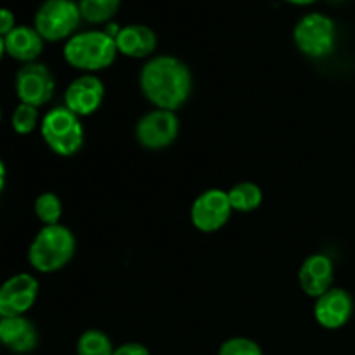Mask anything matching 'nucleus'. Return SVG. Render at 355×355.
Wrapping results in <instances>:
<instances>
[{"label":"nucleus","mask_w":355,"mask_h":355,"mask_svg":"<svg viewBox=\"0 0 355 355\" xmlns=\"http://www.w3.org/2000/svg\"><path fill=\"white\" fill-rule=\"evenodd\" d=\"M193 85L191 68L175 55H153L139 71L141 94L156 110L177 113L193 96Z\"/></svg>","instance_id":"f257e3e1"},{"label":"nucleus","mask_w":355,"mask_h":355,"mask_svg":"<svg viewBox=\"0 0 355 355\" xmlns=\"http://www.w3.org/2000/svg\"><path fill=\"white\" fill-rule=\"evenodd\" d=\"M76 252V238L62 224L42 225L26 250L28 266L37 274H54L64 269Z\"/></svg>","instance_id":"f03ea898"},{"label":"nucleus","mask_w":355,"mask_h":355,"mask_svg":"<svg viewBox=\"0 0 355 355\" xmlns=\"http://www.w3.org/2000/svg\"><path fill=\"white\" fill-rule=\"evenodd\" d=\"M118 55L120 54L114 38L104 30L76 31L62 44V58L66 64L80 73L97 75L113 66Z\"/></svg>","instance_id":"7ed1b4c3"},{"label":"nucleus","mask_w":355,"mask_h":355,"mask_svg":"<svg viewBox=\"0 0 355 355\" xmlns=\"http://www.w3.org/2000/svg\"><path fill=\"white\" fill-rule=\"evenodd\" d=\"M40 137L51 153L61 158L78 155L85 142V128L82 118L62 106L51 107L42 114Z\"/></svg>","instance_id":"20e7f679"},{"label":"nucleus","mask_w":355,"mask_h":355,"mask_svg":"<svg viewBox=\"0 0 355 355\" xmlns=\"http://www.w3.org/2000/svg\"><path fill=\"white\" fill-rule=\"evenodd\" d=\"M76 0H44L33 14V26L45 44H64L82 24Z\"/></svg>","instance_id":"39448f33"},{"label":"nucleus","mask_w":355,"mask_h":355,"mask_svg":"<svg viewBox=\"0 0 355 355\" xmlns=\"http://www.w3.org/2000/svg\"><path fill=\"white\" fill-rule=\"evenodd\" d=\"M336 40V23L324 12H307L297 21L293 28V42L305 58H328L335 51Z\"/></svg>","instance_id":"423d86ee"},{"label":"nucleus","mask_w":355,"mask_h":355,"mask_svg":"<svg viewBox=\"0 0 355 355\" xmlns=\"http://www.w3.org/2000/svg\"><path fill=\"white\" fill-rule=\"evenodd\" d=\"M14 96L17 103L30 104L42 110L55 94V78L51 68L40 61L21 64L14 73Z\"/></svg>","instance_id":"0eeeda50"},{"label":"nucleus","mask_w":355,"mask_h":355,"mask_svg":"<svg viewBox=\"0 0 355 355\" xmlns=\"http://www.w3.org/2000/svg\"><path fill=\"white\" fill-rule=\"evenodd\" d=\"M134 134L141 148L148 151H163L179 139L180 120L175 111L153 107L139 118Z\"/></svg>","instance_id":"6e6552de"},{"label":"nucleus","mask_w":355,"mask_h":355,"mask_svg":"<svg viewBox=\"0 0 355 355\" xmlns=\"http://www.w3.org/2000/svg\"><path fill=\"white\" fill-rule=\"evenodd\" d=\"M232 214L234 211H232L227 191L210 187L194 198L191 203L189 218L196 231L203 234H214L227 225Z\"/></svg>","instance_id":"1a4fd4ad"},{"label":"nucleus","mask_w":355,"mask_h":355,"mask_svg":"<svg viewBox=\"0 0 355 355\" xmlns=\"http://www.w3.org/2000/svg\"><path fill=\"white\" fill-rule=\"evenodd\" d=\"M40 297V281L33 272H16L0 283V319L26 315Z\"/></svg>","instance_id":"9d476101"},{"label":"nucleus","mask_w":355,"mask_h":355,"mask_svg":"<svg viewBox=\"0 0 355 355\" xmlns=\"http://www.w3.org/2000/svg\"><path fill=\"white\" fill-rule=\"evenodd\" d=\"M106 87L97 75L82 73L69 82L64 90V106L76 116H92L103 106Z\"/></svg>","instance_id":"9b49d317"},{"label":"nucleus","mask_w":355,"mask_h":355,"mask_svg":"<svg viewBox=\"0 0 355 355\" xmlns=\"http://www.w3.org/2000/svg\"><path fill=\"white\" fill-rule=\"evenodd\" d=\"M314 319L321 328L336 331L349 324L354 315V298L345 288L333 286L321 297L315 298Z\"/></svg>","instance_id":"f8f14e48"},{"label":"nucleus","mask_w":355,"mask_h":355,"mask_svg":"<svg viewBox=\"0 0 355 355\" xmlns=\"http://www.w3.org/2000/svg\"><path fill=\"white\" fill-rule=\"evenodd\" d=\"M335 263L326 253H312L298 269V284L307 297L318 298L333 288Z\"/></svg>","instance_id":"ddd939ff"},{"label":"nucleus","mask_w":355,"mask_h":355,"mask_svg":"<svg viewBox=\"0 0 355 355\" xmlns=\"http://www.w3.org/2000/svg\"><path fill=\"white\" fill-rule=\"evenodd\" d=\"M0 345L17 355L33 352L38 347L37 326L26 315L0 319Z\"/></svg>","instance_id":"4468645a"},{"label":"nucleus","mask_w":355,"mask_h":355,"mask_svg":"<svg viewBox=\"0 0 355 355\" xmlns=\"http://www.w3.org/2000/svg\"><path fill=\"white\" fill-rule=\"evenodd\" d=\"M114 44H116L118 54L128 59H146L148 61L158 47V37H156L155 30L146 24H127L118 31Z\"/></svg>","instance_id":"2eb2a0df"},{"label":"nucleus","mask_w":355,"mask_h":355,"mask_svg":"<svg viewBox=\"0 0 355 355\" xmlns=\"http://www.w3.org/2000/svg\"><path fill=\"white\" fill-rule=\"evenodd\" d=\"M6 54L21 64L35 62L40 59L45 49V40L40 37L33 24H17L6 38Z\"/></svg>","instance_id":"dca6fc26"},{"label":"nucleus","mask_w":355,"mask_h":355,"mask_svg":"<svg viewBox=\"0 0 355 355\" xmlns=\"http://www.w3.org/2000/svg\"><path fill=\"white\" fill-rule=\"evenodd\" d=\"M227 196L231 201L232 211H238V214H252V211L259 210L263 203L262 187L252 180L234 184L227 191Z\"/></svg>","instance_id":"f3484780"},{"label":"nucleus","mask_w":355,"mask_h":355,"mask_svg":"<svg viewBox=\"0 0 355 355\" xmlns=\"http://www.w3.org/2000/svg\"><path fill=\"white\" fill-rule=\"evenodd\" d=\"M76 2L85 23L104 24V26L113 21L121 6V0H76Z\"/></svg>","instance_id":"a211bd4d"},{"label":"nucleus","mask_w":355,"mask_h":355,"mask_svg":"<svg viewBox=\"0 0 355 355\" xmlns=\"http://www.w3.org/2000/svg\"><path fill=\"white\" fill-rule=\"evenodd\" d=\"M116 347L113 340L103 329L90 328L85 329L76 340L75 352L76 355H113Z\"/></svg>","instance_id":"6ab92c4d"},{"label":"nucleus","mask_w":355,"mask_h":355,"mask_svg":"<svg viewBox=\"0 0 355 355\" xmlns=\"http://www.w3.org/2000/svg\"><path fill=\"white\" fill-rule=\"evenodd\" d=\"M40 110L35 106H30V104L17 103L14 106V110L10 111L9 125L14 134L19 135V137H28L35 130H38L40 128Z\"/></svg>","instance_id":"aec40b11"},{"label":"nucleus","mask_w":355,"mask_h":355,"mask_svg":"<svg viewBox=\"0 0 355 355\" xmlns=\"http://www.w3.org/2000/svg\"><path fill=\"white\" fill-rule=\"evenodd\" d=\"M33 214L42 225L61 224L64 207L61 198L52 191H44L33 201Z\"/></svg>","instance_id":"412c9836"},{"label":"nucleus","mask_w":355,"mask_h":355,"mask_svg":"<svg viewBox=\"0 0 355 355\" xmlns=\"http://www.w3.org/2000/svg\"><path fill=\"white\" fill-rule=\"evenodd\" d=\"M217 355H263L259 342L248 336H231L218 347Z\"/></svg>","instance_id":"4be33fe9"},{"label":"nucleus","mask_w":355,"mask_h":355,"mask_svg":"<svg viewBox=\"0 0 355 355\" xmlns=\"http://www.w3.org/2000/svg\"><path fill=\"white\" fill-rule=\"evenodd\" d=\"M17 26V17L12 9L0 6V37L6 38Z\"/></svg>","instance_id":"5701e85b"},{"label":"nucleus","mask_w":355,"mask_h":355,"mask_svg":"<svg viewBox=\"0 0 355 355\" xmlns=\"http://www.w3.org/2000/svg\"><path fill=\"white\" fill-rule=\"evenodd\" d=\"M113 355H151L149 349L139 342H127L123 345L116 347Z\"/></svg>","instance_id":"b1692460"},{"label":"nucleus","mask_w":355,"mask_h":355,"mask_svg":"<svg viewBox=\"0 0 355 355\" xmlns=\"http://www.w3.org/2000/svg\"><path fill=\"white\" fill-rule=\"evenodd\" d=\"M6 187H7V165L2 159V156H0V196L3 194Z\"/></svg>","instance_id":"393cba45"},{"label":"nucleus","mask_w":355,"mask_h":355,"mask_svg":"<svg viewBox=\"0 0 355 355\" xmlns=\"http://www.w3.org/2000/svg\"><path fill=\"white\" fill-rule=\"evenodd\" d=\"M283 2L291 3V6L305 7V6H312V3H315V2H318V0H283Z\"/></svg>","instance_id":"a878e982"},{"label":"nucleus","mask_w":355,"mask_h":355,"mask_svg":"<svg viewBox=\"0 0 355 355\" xmlns=\"http://www.w3.org/2000/svg\"><path fill=\"white\" fill-rule=\"evenodd\" d=\"M3 58H7V54H6V42H3V38L0 37V62L3 61Z\"/></svg>","instance_id":"bb28decb"},{"label":"nucleus","mask_w":355,"mask_h":355,"mask_svg":"<svg viewBox=\"0 0 355 355\" xmlns=\"http://www.w3.org/2000/svg\"><path fill=\"white\" fill-rule=\"evenodd\" d=\"M2 121H3V107L2 104H0V125H2Z\"/></svg>","instance_id":"cd10ccee"}]
</instances>
